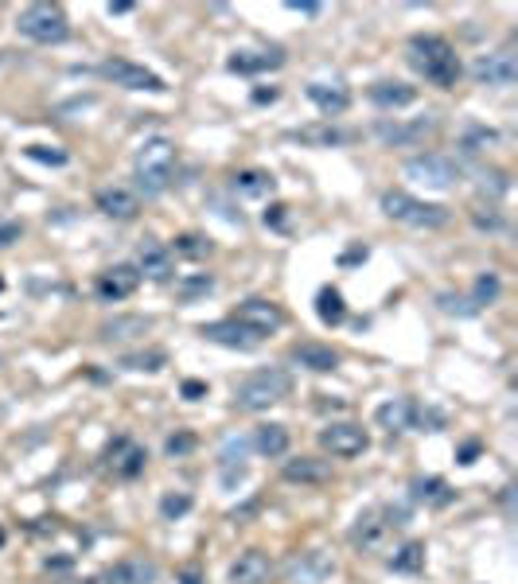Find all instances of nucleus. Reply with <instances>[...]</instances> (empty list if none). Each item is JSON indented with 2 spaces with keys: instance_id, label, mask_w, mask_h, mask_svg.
Here are the masks:
<instances>
[{
  "instance_id": "52",
  "label": "nucleus",
  "mask_w": 518,
  "mask_h": 584,
  "mask_svg": "<svg viewBox=\"0 0 518 584\" xmlns=\"http://www.w3.org/2000/svg\"><path fill=\"white\" fill-rule=\"evenodd\" d=\"M254 101H257V106H265V101H277V90H273V86H269V90H254Z\"/></svg>"
},
{
  "instance_id": "2",
  "label": "nucleus",
  "mask_w": 518,
  "mask_h": 584,
  "mask_svg": "<svg viewBox=\"0 0 518 584\" xmlns=\"http://www.w3.org/2000/svg\"><path fill=\"white\" fill-rule=\"evenodd\" d=\"M289 393H293V374L281 367H265V370H254L242 378L234 390V405L246 409V413H262V409L285 402Z\"/></svg>"
},
{
  "instance_id": "14",
  "label": "nucleus",
  "mask_w": 518,
  "mask_h": 584,
  "mask_svg": "<svg viewBox=\"0 0 518 584\" xmlns=\"http://www.w3.org/2000/svg\"><path fill=\"white\" fill-rule=\"evenodd\" d=\"M285 141H296L305 149H339V144H351L358 141L355 129H343V125H332V121H316V125H300V129H289Z\"/></svg>"
},
{
  "instance_id": "37",
  "label": "nucleus",
  "mask_w": 518,
  "mask_h": 584,
  "mask_svg": "<svg viewBox=\"0 0 518 584\" xmlns=\"http://www.w3.org/2000/svg\"><path fill=\"white\" fill-rule=\"evenodd\" d=\"M118 367H125V370H161V367H168V355L161 347H149V350H133V355H121V362Z\"/></svg>"
},
{
  "instance_id": "13",
  "label": "nucleus",
  "mask_w": 518,
  "mask_h": 584,
  "mask_svg": "<svg viewBox=\"0 0 518 584\" xmlns=\"http://www.w3.org/2000/svg\"><path fill=\"white\" fill-rule=\"evenodd\" d=\"M140 276H149L152 285H168L171 273H176V257H171V250L164 242L156 238H145L137 245V266H133Z\"/></svg>"
},
{
  "instance_id": "54",
  "label": "nucleus",
  "mask_w": 518,
  "mask_h": 584,
  "mask_svg": "<svg viewBox=\"0 0 518 584\" xmlns=\"http://www.w3.org/2000/svg\"><path fill=\"white\" fill-rule=\"evenodd\" d=\"M109 16H125V12H133V5H106Z\"/></svg>"
},
{
  "instance_id": "3",
  "label": "nucleus",
  "mask_w": 518,
  "mask_h": 584,
  "mask_svg": "<svg viewBox=\"0 0 518 584\" xmlns=\"http://www.w3.org/2000/svg\"><path fill=\"white\" fill-rule=\"evenodd\" d=\"M176 175V144L168 137H152L137 152V187L145 195H164Z\"/></svg>"
},
{
  "instance_id": "26",
  "label": "nucleus",
  "mask_w": 518,
  "mask_h": 584,
  "mask_svg": "<svg viewBox=\"0 0 518 584\" xmlns=\"http://www.w3.org/2000/svg\"><path fill=\"white\" fill-rule=\"evenodd\" d=\"M106 584H156V561L149 558H121L109 565Z\"/></svg>"
},
{
  "instance_id": "19",
  "label": "nucleus",
  "mask_w": 518,
  "mask_h": 584,
  "mask_svg": "<svg viewBox=\"0 0 518 584\" xmlns=\"http://www.w3.org/2000/svg\"><path fill=\"white\" fill-rule=\"evenodd\" d=\"M332 573H336V561L327 558L324 549L296 553V558L289 561V580H293V584H324Z\"/></svg>"
},
{
  "instance_id": "8",
  "label": "nucleus",
  "mask_w": 518,
  "mask_h": 584,
  "mask_svg": "<svg viewBox=\"0 0 518 584\" xmlns=\"http://www.w3.org/2000/svg\"><path fill=\"white\" fill-rule=\"evenodd\" d=\"M320 448L332 452L336 460H355L370 448V436L363 425H355V421H336V425L320 429Z\"/></svg>"
},
{
  "instance_id": "57",
  "label": "nucleus",
  "mask_w": 518,
  "mask_h": 584,
  "mask_svg": "<svg viewBox=\"0 0 518 584\" xmlns=\"http://www.w3.org/2000/svg\"><path fill=\"white\" fill-rule=\"evenodd\" d=\"M0 285H5V281H0Z\"/></svg>"
},
{
  "instance_id": "40",
  "label": "nucleus",
  "mask_w": 518,
  "mask_h": 584,
  "mask_svg": "<svg viewBox=\"0 0 518 584\" xmlns=\"http://www.w3.org/2000/svg\"><path fill=\"white\" fill-rule=\"evenodd\" d=\"M192 506H195V499H192L187 491H171V495H164V499H161V515H164L168 522H176V518H183Z\"/></svg>"
},
{
  "instance_id": "33",
  "label": "nucleus",
  "mask_w": 518,
  "mask_h": 584,
  "mask_svg": "<svg viewBox=\"0 0 518 584\" xmlns=\"http://www.w3.org/2000/svg\"><path fill=\"white\" fill-rule=\"evenodd\" d=\"M171 250V257H187V261H203V257H211V238L207 234H195V230H187V234H176V245H168Z\"/></svg>"
},
{
  "instance_id": "17",
  "label": "nucleus",
  "mask_w": 518,
  "mask_h": 584,
  "mask_svg": "<svg viewBox=\"0 0 518 584\" xmlns=\"http://www.w3.org/2000/svg\"><path fill=\"white\" fill-rule=\"evenodd\" d=\"M374 421H378V429L386 433H409L417 421H421V405H417L413 398H390L382 402L378 409H374Z\"/></svg>"
},
{
  "instance_id": "44",
  "label": "nucleus",
  "mask_w": 518,
  "mask_h": 584,
  "mask_svg": "<svg viewBox=\"0 0 518 584\" xmlns=\"http://www.w3.org/2000/svg\"><path fill=\"white\" fill-rule=\"evenodd\" d=\"M250 444H254V441H246V436H230L226 448H223V464H238V460L250 452Z\"/></svg>"
},
{
  "instance_id": "28",
  "label": "nucleus",
  "mask_w": 518,
  "mask_h": 584,
  "mask_svg": "<svg viewBox=\"0 0 518 584\" xmlns=\"http://www.w3.org/2000/svg\"><path fill=\"white\" fill-rule=\"evenodd\" d=\"M370 101L374 106H382V110H401V106H413L417 101V86L409 82H374L370 86Z\"/></svg>"
},
{
  "instance_id": "38",
  "label": "nucleus",
  "mask_w": 518,
  "mask_h": 584,
  "mask_svg": "<svg viewBox=\"0 0 518 584\" xmlns=\"http://www.w3.org/2000/svg\"><path fill=\"white\" fill-rule=\"evenodd\" d=\"M476 180H480V192H483V195H492V199H502V195L511 192L507 172H499V168H480V172H476Z\"/></svg>"
},
{
  "instance_id": "30",
  "label": "nucleus",
  "mask_w": 518,
  "mask_h": 584,
  "mask_svg": "<svg viewBox=\"0 0 518 584\" xmlns=\"http://www.w3.org/2000/svg\"><path fill=\"white\" fill-rule=\"evenodd\" d=\"M413 499L417 503H425V506H449L456 499V491L444 484L440 475H425V479H413Z\"/></svg>"
},
{
  "instance_id": "7",
  "label": "nucleus",
  "mask_w": 518,
  "mask_h": 584,
  "mask_svg": "<svg viewBox=\"0 0 518 584\" xmlns=\"http://www.w3.org/2000/svg\"><path fill=\"white\" fill-rule=\"evenodd\" d=\"M406 175L425 187H437V192H444V187H452L460 180V164L452 156H440V152H421V156H409L406 160Z\"/></svg>"
},
{
  "instance_id": "43",
  "label": "nucleus",
  "mask_w": 518,
  "mask_h": 584,
  "mask_svg": "<svg viewBox=\"0 0 518 584\" xmlns=\"http://www.w3.org/2000/svg\"><path fill=\"white\" fill-rule=\"evenodd\" d=\"M471 223H476L480 230H502V214L495 211V203H487V207L471 211Z\"/></svg>"
},
{
  "instance_id": "31",
  "label": "nucleus",
  "mask_w": 518,
  "mask_h": 584,
  "mask_svg": "<svg viewBox=\"0 0 518 584\" xmlns=\"http://www.w3.org/2000/svg\"><path fill=\"white\" fill-rule=\"evenodd\" d=\"M149 328H152L149 316H113L109 324H102V339L121 343V339H133V335H145Z\"/></svg>"
},
{
  "instance_id": "29",
  "label": "nucleus",
  "mask_w": 518,
  "mask_h": 584,
  "mask_svg": "<svg viewBox=\"0 0 518 584\" xmlns=\"http://www.w3.org/2000/svg\"><path fill=\"white\" fill-rule=\"evenodd\" d=\"M316 316H320V324H327V328H339L343 319H347V304H343V292L336 285H324L316 292Z\"/></svg>"
},
{
  "instance_id": "25",
  "label": "nucleus",
  "mask_w": 518,
  "mask_h": 584,
  "mask_svg": "<svg viewBox=\"0 0 518 584\" xmlns=\"http://www.w3.org/2000/svg\"><path fill=\"white\" fill-rule=\"evenodd\" d=\"M293 362L312 374H332L339 367V355L327 343H296L293 347Z\"/></svg>"
},
{
  "instance_id": "12",
  "label": "nucleus",
  "mask_w": 518,
  "mask_h": 584,
  "mask_svg": "<svg viewBox=\"0 0 518 584\" xmlns=\"http://www.w3.org/2000/svg\"><path fill=\"white\" fill-rule=\"evenodd\" d=\"M145 464H149V452L140 448L133 436H113L109 448H106V467L118 479H137L140 472H145Z\"/></svg>"
},
{
  "instance_id": "20",
  "label": "nucleus",
  "mask_w": 518,
  "mask_h": 584,
  "mask_svg": "<svg viewBox=\"0 0 518 584\" xmlns=\"http://www.w3.org/2000/svg\"><path fill=\"white\" fill-rule=\"evenodd\" d=\"M386 534H390V522H386V515H382L378 506H370L351 526V546L355 549H382Z\"/></svg>"
},
{
  "instance_id": "50",
  "label": "nucleus",
  "mask_w": 518,
  "mask_h": 584,
  "mask_svg": "<svg viewBox=\"0 0 518 584\" xmlns=\"http://www.w3.org/2000/svg\"><path fill=\"white\" fill-rule=\"evenodd\" d=\"M476 456H480V441H468L464 448H460V464H476Z\"/></svg>"
},
{
  "instance_id": "10",
  "label": "nucleus",
  "mask_w": 518,
  "mask_h": 584,
  "mask_svg": "<svg viewBox=\"0 0 518 584\" xmlns=\"http://www.w3.org/2000/svg\"><path fill=\"white\" fill-rule=\"evenodd\" d=\"M234 324H242V328H250L254 335H273V331H281L285 328V312H281V304H273V300H265V297H254V300H242L238 304V312L230 316Z\"/></svg>"
},
{
  "instance_id": "18",
  "label": "nucleus",
  "mask_w": 518,
  "mask_h": 584,
  "mask_svg": "<svg viewBox=\"0 0 518 584\" xmlns=\"http://www.w3.org/2000/svg\"><path fill=\"white\" fill-rule=\"evenodd\" d=\"M207 343H219V347H230V350H254L262 347V335H254L250 328L234 324V319H219V324H203L199 328Z\"/></svg>"
},
{
  "instance_id": "34",
  "label": "nucleus",
  "mask_w": 518,
  "mask_h": 584,
  "mask_svg": "<svg viewBox=\"0 0 518 584\" xmlns=\"http://www.w3.org/2000/svg\"><path fill=\"white\" fill-rule=\"evenodd\" d=\"M499 144V129H487V125H468L464 137H460V152L464 156H480L483 149Z\"/></svg>"
},
{
  "instance_id": "15",
  "label": "nucleus",
  "mask_w": 518,
  "mask_h": 584,
  "mask_svg": "<svg viewBox=\"0 0 518 584\" xmlns=\"http://www.w3.org/2000/svg\"><path fill=\"white\" fill-rule=\"evenodd\" d=\"M137 288H140V273L133 266H109L106 273H98V281H94V292L102 304H121L133 297Z\"/></svg>"
},
{
  "instance_id": "22",
  "label": "nucleus",
  "mask_w": 518,
  "mask_h": 584,
  "mask_svg": "<svg viewBox=\"0 0 518 584\" xmlns=\"http://www.w3.org/2000/svg\"><path fill=\"white\" fill-rule=\"evenodd\" d=\"M269 577H273V561L262 549H246L230 565V584H269Z\"/></svg>"
},
{
  "instance_id": "41",
  "label": "nucleus",
  "mask_w": 518,
  "mask_h": 584,
  "mask_svg": "<svg viewBox=\"0 0 518 584\" xmlns=\"http://www.w3.org/2000/svg\"><path fill=\"white\" fill-rule=\"evenodd\" d=\"M27 160H39V164H55V168H63L67 164V152L63 149H47V144H27Z\"/></svg>"
},
{
  "instance_id": "49",
  "label": "nucleus",
  "mask_w": 518,
  "mask_h": 584,
  "mask_svg": "<svg viewBox=\"0 0 518 584\" xmlns=\"http://www.w3.org/2000/svg\"><path fill=\"white\" fill-rule=\"evenodd\" d=\"M358 261H367V245H355V250H347L339 257V266H358Z\"/></svg>"
},
{
  "instance_id": "53",
  "label": "nucleus",
  "mask_w": 518,
  "mask_h": 584,
  "mask_svg": "<svg viewBox=\"0 0 518 584\" xmlns=\"http://www.w3.org/2000/svg\"><path fill=\"white\" fill-rule=\"evenodd\" d=\"M180 584H203V577H199V568H183V573H180Z\"/></svg>"
},
{
  "instance_id": "39",
  "label": "nucleus",
  "mask_w": 518,
  "mask_h": 584,
  "mask_svg": "<svg viewBox=\"0 0 518 584\" xmlns=\"http://www.w3.org/2000/svg\"><path fill=\"white\" fill-rule=\"evenodd\" d=\"M499 276L495 273H480L476 276V285H471V304H476V308H483V304H495V297H499Z\"/></svg>"
},
{
  "instance_id": "45",
  "label": "nucleus",
  "mask_w": 518,
  "mask_h": 584,
  "mask_svg": "<svg viewBox=\"0 0 518 584\" xmlns=\"http://www.w3.org/2000/svg\"><path fill=\"white\" fill-rule=\"evenodd\" d=\"M440 308L444 312H460V316H476L480 312L471 300H456V297H440Z\"/></svg>"
},
{
  "instance_id": "6",
  "label": "nucleus",
  "mask_w": 518,
  "mask_h": 584,
  "mask_svg": "<svg viewBox=\"0 0 518 584\" xmlns=\"http://www.w3.org/2000/svg\"><path fill=\"white\" fill-rule=\"evenodd\" d=\"M98 75L113 86H125V90H149V94H164L168 86L164 78L156 75V70L140 67V63H129V58H106L102 67H98Z\"/></svg>"
},
{
  "instance_id": "23",
  "label": "nucleus",
  "mask_w": 518,
  "mask_h": 584,
  "mask_svg": "<svg viewBox=\"0 0 518 584\" xmlns=\"http://www.w3.org/2000/svg\"><path fill=\"white\" fill-rule=\"evenodd\" d=\"M305 94L324 117H339L351 110V94H347V86H339V82H308Z\"/></svg>"
},
{
  "instance_id": "24",
  "label": "nucleus",
  "mask_w": 518,
  "mask_h": 584,
  "mask_svg": "<svg viewBox=\"0 0 518 584\" xmlns=\"http://www.w3.org/2000/svg\"><path fill=\"white\" fill-rule=\"evenodd\" d=\"M226 67L234 75H265V70H281L285 55L281 51H234L226 58Z\"/></svg>"
},
{
  "instance_id": "9",
  "label": "nucleus",
  "mask_w": 518,
  "mask_h": 584,
  "mask_svg": "<svg viewBox=\"0 0 518 584\" xmlns=\"http://www.w3.org/2000/svg\"><path fill=\"white\" fill-rule=\"evenodd\" d=\"M471 78H476L480 86H495V90H502V86H514L518 82V58L514 51H487V55H476V63H471Z\"/></svg>"
},
{
  "instance_id": "48",
  "label": "nucleus",
  "mask_w": 518,
  "mask_h": 584,
  "mask_svg": "<svg viewBox=\"0 0 518 584\" xmlns=\"http://www.w3.org/2000/svg\"><path fill=\"white\" fill-rule=\"evenodd\" d=\"M207 393V382H199V378H187L183 382V398H192V402H199Z\"/></svg>"
},
{
  "instance_id": "11",
  "label": "nucleus",
  "mask_w": 518,
  "mask_h": 584,
  "mask_svg": "<svg viewBox=\"0 0 518 584\" xmlns=\"http://www.w3.org/2000/svg\"><path fill=\"white\" fill-rule=\"evenodd\" d=\"M437 133V117H413V121H378L374 125V137L390 149H409V144H421L425 137Z\"/></svg>"
},
{
  "instance_id": "21",
  "label": "nucleus",
  "mask_w": 518,
  "mask_h": 584,
  "mask_svg": "<svg viewBox=\"0 0 518 584\" xmlns=\"http://www.w3.org/2000/svg\"><path fill=\"white\" fill-rule=\"evenodd\" d=\"M281 475L289 479V484L324 487V484H332V464L320 460V456H296V460H285Z\"/></svg>"
},
{
  "instance_id": "5",
  "label": "nucleus",
  "mask_w": 518,
  "mask_h": 584,
  "mask_svg": "<svg viewBox=\"0 0 518 584\" xmlns=\"http://www.w3.org/2000/svg\"><path fill=\"white\" fill-rule=\"evenodd\" d=\"M16 27L24 39L32 43H63L70 36V20L59 5H47V0H39V5H27L20 16H16Z\"/></svg>"
},
{
  "instance_id": "1",
  "label": "nucleus",
  "mask_w": 518,
  "mask_h": 584,
  "mask_svg": "<svg viewBox=\"0 0 518 584\" xmlns=\"http://www.w3.org/2000/svg\"><path fill=\"white\" fill-rule=\"evenodd\" d=\"M406 58H409V67L417 70V75H421L425 82L440 86V90H452V86L460 82V75H464V63H460L456 47L444 36H433V32L409 36Z\"/></svg>"
},
{
  "instance_id": "35",
  "label": "nucleus",
  "mask_w": 518,
  "mask_h": 584,
  "mask_svg": "<svg viewBox=\"0 0 518 584\" xmlns=\"http://www.w3.org/2000/svg\"><path fill=\"white\" fill-rule=\"evenodd\" d=\"M394 573H421L425 568V542H406L394 558H390Z\"/></svg>"
},
{
  "instance_id": "16",
  "label": "nucleus",
  "mask_w": 518,
  "mask_h": 584,
  "mask_svg": "<svg viewBox=\"0 0 518 584\" xmlns=\"http://www.w3.org/2000/svg\"><path fill=\"white\" fill-rule=\"evenodd\" d=\"M94 207L106 218H113V223H133V218L140 214V195L129 192V187H121V183H109V187H98Z\"/></svg>"
},
{
  "instance_id": "4",
  "label": "nucleus",
  "mask_w": 518,
  "mask_h": 584,
  "mask_svg": "<svg viewBox=\"0 0 518 584\" xmlns=\"http://www.w3.org/2000/svg\"><path fill=\"white\" fill-rule=\"evenodd\" d=\"M382 211L386 218H394L401 226H413V230H440L452 218V211L444 203H425L409 192H398V187L394 192H382Z\"/></svg>"
},
{
  "instance_id": "55",
  "label": "nucleus",
  "mask_w": 518,
  "mask_h": 584,
  "mask_svg": "<svg viewBox=\"0 0 518 584\" xmlns=\"http://www.w3.org/2000/svg\"><path fill=\"white\" fill-rule=\"evenodd\" d=\"M43 565H47V568H67L70 561H67V558H47V561H43Z\"/></svg>"
},
{
  "instance_id": "47",
  "label": "nucleus",
  "mask_w": 518,
  "mask_h": 584,
  "mask_svg": "<svg viewBox=\"0 0 518 584\" xmlns=\"http://www.w3.org/2000/svg\"><path fill=\"white\" fill-rule=\"evenodd\" d=\"M285 203H273V207L265 211V226H273V230H285Z\"/></svg>"
},
{
  "instance_id": "46",
  "label": "nucleus",
  "mask_w": 518,
  "mask_h": 584,
  "mask_svg": "<svg viewBox=\"0 0 518 584\" xmlns=\"http://www.w3.org/2000/svg\"><path fill=\"white\" fill-rule=\"evenodd\" d=\"M24 238V226L20 223H0V250H8L12 242Z\"/></svg>"
},
{
  "instance_id": "36",
  "label": "nucleus",
  "mask_w": 518,
  "mask_h": 584,
  "mask_svg": "<svg viewBox=\"0 0 518 584\" xmlns=\"http://www.w3.org/2000/svg\"><path fill=\"white\" fill-rule=\"evenodd\" d=\"M207 292H214L211 273H192V276H183V281H176V300L180 304H192L199 297H207Z\"/></svg>"
},
{
  "instance_id": "51",
  "label": "nucleus",
  "mask_w": 518,
  "mask_h": 584,
  "mask_svg": "<svg viewBox=\"0 0 518 584\" xmlns=\"http://www.w3.org/2000/svg\"><path fill=\"white\" fill-rule=\"evenodd\" d=\"M289 12H305V16H316V12H320V5H316V0H289Z\"/></svg>"
},
{
  "instance_id": "27",
  "label": "nucleus",
  "mask_w": 518,
  "mask_h": 584,
  "mask_svg": "<svg viewBox=\"0 0 518 584\" xmlns=\"http://www.w3.org/2000/svg\"><path fill=\"white\" fill-rule=\"evenodd\" d=\"M230 192L242 195V199H265L277 192V180L262 168H246V172H234L230 175Z\"/></svg>"
},
{
  "instance_id": "32",
  "label": "nucleus",
  "mask_w": 518,
  "mask_h": 584,
  "mask_svg": "<svg viewBox=\"0 0 518 584\" xmlns=\"http://www.w3.org/2000/svg\"><path fill=\"white\" fill-rule=\"evenodd\" d=\"M254 448L262 452V456H269V460L285 456V452H289V429H285V425H257Z\"/></svg>"
},
{
  "instance_id": "56",
  "label": "nucleus",
  "mask_w": 518,
  "mask_h": 584,
  "mask_svg": "<svg viewBox=\"0 0 518 584\" xmlns=\"http://www.w3.org/2000/svg\"><path fill=\"white\" fill-rule=\"evenodd\" d=\"M8 542V534H5V526H0V546H5Z\"/></svg>"
},
{
  "instance_id": "42",
  "label": "nucleus",
  "mask_w": 518,
  "mask_h": 584,
  "mask_svg": "<svg viewBox=\"0 0 518 584\" xmlns=\"http://www.w3.org/2000/svg\"><path fill=\"white\" fill-rule=\"evenodd\" d=\"M195 433H171L168 441H164V452L168 456H187V452H195Z\"/></svg>"
}]
</instances>
